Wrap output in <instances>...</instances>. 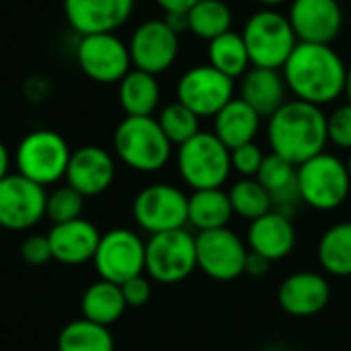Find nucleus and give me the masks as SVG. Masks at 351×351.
Returning a JSON list of instances; mask_svg holds the SVG:
<instances>
[{
    "label": "nucleus",
    "instance_id": "1",
    "mask_svg": "<svg viewBox=\"0 0 351 351\" xmlns=\"http://www.w3.org/2000/svg\"><path fill=\"white\" fill-rule=\"evenodd\" d=\"M282 70L288 90L298 101L321 107L346 93L348 66L331 45L298 41Z\"/></svg>",
    "mask_w": 351,
    "mask_h": 351
},
{
    "label": "nucleus",
    "instance_id": "2",
    "mask_svg": "<svg viewBox=\"0 0 351 351\" xmlns=\"http://www.w3.org/2000/svg\"><path fill=\"white\" fill-rule=\"evenodd\" d=\"M267 140L271 152L300 167L308 158L325 152L327 115L321 107L306 101H286L267 125Z\"/></svg>",
    "mask_w": 351,
    "mask_h": 351
},
{
    "label": "nucleus",
    "instance_id": "3",
    "mask_svg": "<svg viewBox=\"0 0 351 351\" xmlns=\"http://www.w3.org/2000/svg\"><path fill=\"white\" fill-rule=\"evenodd\" d=\"M113 148L117 158L134 171H160L169 158L173 144L160 130L158 121L150 117H128L113 134Z\"/></svg>",
    "mask_w": 351,
    "mask_h": 351
},
{
    "label": "nucleus",
    "instance_id": "4",
    "mask_svg": "<svg viewBox=\"0 0 351 351\" xmlns=\"http://www.w3.org/2000/svg\"><path fill=\"white\" fill-rule=\"evenodd\" d=\"M243 41L247 45L251 64L257 68L280 70L298 45L296 33L286 14L263 8L255 12L243 29Z\"/></svg>",
    "mask_w": 351,
    "mask_h": 351
},
{
    "label": "nucleus",
    "instance_id": "5",
    "mask_svg": "<svg viewBox=\"0 0 351 351\" xmlns=\"http://www.w3.org/2000/svg\"><path fill=\"white\" fill-rule=\"evenodd\" d=\"M177 169L181 179L193 189H218L226 183L232 165L230 150L214 132H199L179 146Z\"/></svg>",
    "mask_w": 351,
    "mask_h": 351
},
{
    "label": "nucleus",
    "instance_id": "6",
    "mask_svg": "<svg viewBox=\"0 0 351 351\" xmlns=\"http://www.w3.org/2000/svg\"><path fill=\"white\" fill-rule=\"evenodd\" d=\"M351 179L341 158L321 152L298 167V191L302 204L319 212L337 210L350 195Z\"/></svg>",
    "mask_w": 351,
    "mask_h": 351
},
{
    "label": "nucleus",
    "instance_id": "7",
    "mask_svg": "<svg viewBox=\"0 0 351 351\" xmlns=\"http://www.w3.org/2000/svg\"><path fill=\"white\" fill-rule=\"evenodd\" d=\"M70 146L53 130H33L16 146V169L19 175L33 183L47 187L66 177L70 162Z\"/></svg>",
    "mask_w": 351,
    "mask_h": 351
},
{
    "label": "nucleus",
    "instance_id": "8",
    "mask_svg": "<svg viewBox=\"0 0 351 351\" xmlns=\"http://www.w3.org/2000/svg\"><path fill=\"white\" fill-rule=\"evenodd\" d=\"M197 267L195 237L185 228L150 234L144 271L158 284H179Z\"/></svg>",
    "mask_w": 351,
    "mask_h": 351
},
{
    "label": "nucleus",
    "instance_id": "9",
    "mask_svg": "<svg viewBox=\"0 0 351 351\" xmlns=\"http://www.w3.org/2000/svg\"><path fill=\"white\" fill-rule=\"evenodd\" d=\"M93 263L101 280H107L119 286L144 274L146 243L128 228H113L101 234Z\"/></svg>",
    "mask_w": 351,
    "mask_h": 351
},
{
    "label": "nucleus",
    "instance_id": "10",
    "mask_svg": "<svg viewBox=\"0 0 351 351\" xmlns=\"http://www.w3.org/2000/svg\"><path fill=\"white\" fill-rule=\"evenodd\" d=\"M76 62L82 74L99 84L119 82L132 66L128 43L115 33L82 35L76 45Z\"/></svg>",
    "mask_w": 351,
    "mask_h": 351
},
{
    "label": "nucleus",
    "instance_id": "11",
    "mask_svg": "<svg viewBox=\"0 0 351 351\" xmlns=\"http://www.w3.org/2000/svg\"><path fill=\"white\" fill-rule=\"evenodd\" d=\"M189 197L175 185L154 183L144 187L132 206L134 220L150 234L185 228Z\"/></svg>",
    "mask_w": 351,
    "mask_h": 351
},
{
    "label": "nucleus",
    "instance_id": "12",
    "mask_svg": "<svg viewBox=\"0 0 351 351\" xmlns=\"http://www.w3.org/2000/svg\"><path fill=\"white\" fill-rule=\"evenodd\" d=\"M232 99L234 80L210 64L189 68L177 84V101L189 107L197 117H216Z\"/></svg>",
    "mask_w": 351,
    "mask_h": 351
},
{
    "label": "nucleus",
    "instance_id": "13",
    "mask_svg": "<svg viewBox=\"0 0 351 351\" xmlns=\"http://www.w3.org/2000/svg\"><path fill=\"white\" fill-rule=\"evenodd\" d=\"M197 267L218 282H232L245 274L249 247L228 226L206 230L195 237Z\"/></svg>",
    "mask_w": 351,
    "mask_h": 351
},
{
    "label": "nucleus",
    "instance_id": "14",
    "mask_svg": "<svg viewBox=\"0 0 351 351\" xmlns=\"http://www.w3.org/2000/svg\"><path fill=\"white\" fill-rule=\"evenodd\" d=\"M45 187L14 173L0 179V226L6 230H29L45 216Z\"/></svg>",
    "mask_w": 351,
    "mask_h": 351
},
{
    "label": "nucleus",
    "instance_id": "15",
    "mask_svg": "<svg viewBox=\"0 0 351 351\" xmlns=\"http://www.w3.org/2000/svg\"><path fill=\"white\" fill-rule=\"evenodd\" d=\"M128 49L134 68L156 76L175 64L179 56V35L162 19H152L132 33Z\"/></svg>",
    "mask_w": 351,
    "mask_h": 351
},
{
    "label": "nucleus",
    "instance_id": "16",
    "mask_svg": "<svg viewBox=\"0 0 351 351\" xmlns=\"http://www.w3.org/2000/svg\"><path fill=\"white\" fill-rule=\"evenodd\" d=\"M288 21L300 43L331 45L343 27V12L337 0H294Z\"/></svg>",
    "mask_w": 351,
    "mask_h": 351
},
{
    "label": "nucleus",
    "instance_id": "17",
    "mask_svg": "<svg viewBox=\"0 0 351 351\" xmlns=\"http://www.w3.org/2000/svg\"><path fill=\"white\" fill-rule=\"evenodd\" d=\"M136 0H64L68 25L82 37L113 33L134 12Z\"/></svg>",
    "mask_w": 351,
    "mask_h": 351
},
{
    "label": "nucleus",
    "instance_id": "18",
    "mask_svg": "<svg viewBox=\"0 0 351 351\" xmlns=\"http://www.w3.org/2000/svg\"><path fill=\"white\" fill-rule=\"evenodd\" d=\"M66 185L76 189L84 197L101 195L115 179L113 156L101 146H82L70 154L66 169Z\"/></svg>",
    "mask_w": 351,
    "mask_h": 351
},
{
    "label": "nucleus",
    "instance_id": "19",
    "mask_svg": "<svg viewBox=\"0 0 351 351\" xmlns=\"http://www.w3.org/2000/svg\"><path fill=\"white\" fill-rule=\"evenodd\" d=\"M331 300V286L317 271H298L288 276L278 288V304L290 317H315Z\"/></svg>",
    "mask_w": 351,
    "mask_h": 351
},
{
    "label": "nucleus",
    "instance_id": "20",
    "mask_svg": "<svg viewBox=\"0 0 351 351\" xmlns=\"http://www.w3.org/2000/svg\"><path fill=\"white\" fill-rule=\"evenodd\" d=\"M51 257L64 265H80L93 261L101 232L88 220H72L64 224H53L47 232Z\"/></svg>",
    "mask_w": 351,
    "mask_h": 351
},
{
    "label": "nucleus",
    "instance_id": "21",
    "mask_svg": "<svg viewBox=\"0 0 351 351\" xmlns=\"http://www.w3.org/2000/svg\"><path fill=\"white\" fill-rule=\"evenodd\" d=\"M249 251L263 255L265 259L280 261L286 259L296 247V228L292 220L276 210L251 222L247 230Z\"/></svg>",
    "mask_w": 351,
    "mask_h": 351
},
{
    "label": "nucleus",
    "instance_id": "22",
    "mask_svg": "<svg viewBox=\"0 0 351 351\" xmlns=\"http://www.w3.org/2000/svg\"><path fill=\"white\" fill-rule=\"evenodd\" d=\"M255 179L267 189L276 212L290 218L296 206L302 204L298 191V167L288 162L286 158L274 152L267 154Z\"/></svg>",
    "mask_w": 351,
    "mask_h": 351
},
{
    "label": "nucleus",
    "instance_id": "23",
    "mask_svg": "<svg viewBox=\"0 0 351 351\" xmlns=\"http://www.w3.org/2000/svg\"><path fill=\"white\" fill-rule=\"evenodd\" d=\"M288 86L284 80V74L280 70L271 68H257L253 66L243 74L241 80V99L249 103L259 117H271L288 99H286Z\"/></svg>",
    "mask_w": 351,
    "mask_h": 351
},
{
    "label": "nucleus",
    "instance_id": "24",
    "mask_svg": "<svg viewBox=\"0 0 351 351\" xmlns=\"http://www.w3.org/2000/svg\"><path fill=\"white\" fill-rule=\"evenodd\" d=\"M259 125H261L259 113L241 97L228 101L214 117V134L228 150L253 142L259 132Z\"/></svg>",
    "mask_w": 351,
    "mask_h": 351
},
{
    "label": "nucleus",
    "instance_id": "25",
    "mask_svg": "<svg viewBox=\"0 0 351 351\" xmlns=\"http://www.w3.org/2000/svg\"><path fill=\"white\" fill-rule=\"evenodd\" d=\"M117 97L128 117H150L160 101V86L154 74L144 70H130L119 82Z\"/></svg>",
    "mask_w": 351,
    "mask_h": 351
},
{
    "label": "nucleus",
    "instance_id": "26",
    "mask_svg": "<svg viewBox=\"0 0 351 351\" xmlns=\"http://www.w3.org/2000/svg\"><path fill=\"white\" fill-rule=\"evenodd\" d=\"M234 216L228 191L218 189H199L189 195L187 202V222L199 232L226 228Z\"/></svg>",
    "mask_w": 351,
    "mask_h": 351
},
{
    "label": "nucleus",
    "instance_id": "27",
    "mask_svg": "<svg viewBox=\"0 0 351 351\" xmlns=\"http://www.w3.org/2000/svg\"><path fill=\"white\" fill-rule=\"evenodd\" d=\"M80 306H82V315L86 321H93L103 327L117 323L128 308L121 288L107 280H99L90 284L86 292L82 294Z\"/></svg>",
    "mask_w": 351,
    "mask_h": 351
},
{
    "label": "nucleus",
    "instance_id": "28",
    "mask_svg": "<svg viewBox=\"0 0 351 351\" xmlns=\"http://www.w3.org/2000/svg\"><path fill=\"white\" fill-rule=\"evenodd\" d=\"M319 263L335 278L351 276V222H339L325 230L319 241Z\"/></svg>",
    "mask_w": 351,
    "mask_h": 351
},
{
    "label": "nucleus",
    "instance_id": "29",
    "mask_svg": "<svg viewBox=\"0 0 351 351\" xmlns=\"http://www.w3.org/2000/svg\"><path fill=\"white\" fill-rule=\"evenodd\" d=\"M208 60H210V66H214L216 70H220L232 80L241 78L251 66V58L243 41V35L234 31H228L210 41Z\"/></svg>",
    "mask_w": 351,
    "mask_h": 351
},
{
    "label": "nucleus",
    "instance_id": "30",
    "mask_svg": "<svg viewBox=\"0 0 351 351\" xmlns=\"http://www.w3.org/2000/svg\"><path fill=\"white\" fill-rule=\"evenodd\" d=\"M58 351H115V341L109 327L78 319L60 331Z\"/></svg>",
    "mask_w": 351,
    "mask_h": 351
},
{
    "label": "nucleus",
    "instance_id": "31",
    "mask_svg": "<svg viewBox=\"0 0 351 351\" xmlns=\"http://www.w3.org/2000/svg\"><path fill=\"white\" fill-rule=\"evenodd\" d=\"M187 25L189 33H193L199 39L212 41L230 31L232 10L224 0H199L187 12Z\"/></svg>",
    "mask_w": 351,
    "mask_h": 351
},
{
    "label": "nucleus",
    "instance_id": "32",
    "mask_svg": "<svg viewBox=\"0 0 351 351\" xmlns=\"http://www.w3.org/2000/svg\"><path fill=\"white\" fill-rule=\"evenodd\" d=\"M232 212L245 220H257L274 210L267 189L257 179H241L228 191Z\"/></svg>",
    "mask_w": 351,
    "mask_h": 351
},
{
    "label": "nucleus",
    "instance_id": "33",
    "mask_svg": "<svg viewBox=\"0 0 351 351\" xmlns=\"http://www.w3.org/2000/svg\"><path fill=\"white\" fill-rule=\"evenodd\" d=\"M199 119L189 107H185L183 103L175 101V103H169L160 115L156 117L160 130L165 132V136L169 138L171 144L175 146H181L185 144L187 140H191L193 136H197L202 130H199Z\"/></svg>",
    "mask_w": 351,
    "mask_h": 351
},
{
    "label": "nucleus",
    "instance_id": "34",
    "mask_svg": "<svg viewBox=\"0 0 351 351\" xmlns=\"http://www.w3.org/2000/svg\"><path fill=\"white\" fill-rule=\"evenodd\" d=\"M84 210V195H80L70 185L58 187L47 195L45 204V216L51 220V224H64L82 218Z\"/></svg>",
    "mask_w": 351,
    "mask_h": 351
},
{
    "label": "nucleus",
    "instance_id": "35",
    "mask_svg": "<svg viewBox=\"0 0 351 351\" xmlns=\"http://www.w3.org/2000/svg\"><path fill=\"white\" fill-rule=\"evenodd\" d=\"M263 158H265V154L255 142H249V144H243V146L230 150L232 171H237L243 179H255L263 165Z\"/></svg>",
    "mask_w": 351,
    "mask_h": 351
},
{
    "label": "nucleus",
    "instance_id": "36",
    "mask_svg": "<svg viewBox=\"0 0 351 351\" xmlns=\"http://www.w3.org/2000/svg\"><path fill=\"white\" fill-rule=\"evenodd\" d=\"M327 138L337 148L351 150V103L339 105L327 117Z\"/></svg>",
    "mask_w": 351,
    "mask_h": 351
},
{
    "label": "nucleus",
    "instance_id": "37",
    "mask_svg": "<svg viewBox=\"0 0 351 351\" xmlns=\"http://www.w3.org/2000/svg\"><path fill=\"white\" fill-rule=\"evenodd\" d=\"M21 257L29 265H45L51 261V247L47 234H31L21 245Z\"/></svg>",
    "mask_w": 351,
    "mask_h": 351
},
{
    "label": "nucleus",
    "instance_id": "38",
    "mask_svg": "<svg viewBox=\"0 0 351 351\" xmlns=\"http://www.w3.org/2000/svg\"><path fill=\"white\" fill-rule=\"evenodd\" d=\"M119 288H121L123 300H125V304H128L130 308H140V306H144V304L150 300V296H152L150 280H146L144 274H142V276H136V278H132V280H128V282H123V284H119Z\"/></svg>",
    "mask_w": 351,
    "mask_h": 351
},
{
    "label": "nucleus",
    "instance_id": "39",
    "mask_svg": "<svg viewBox=\"0 0 351 351\" xmlns=\"http://www.w3.org/2000/svg\"><path fill=\"white\" fill-rule=\"evenodd\" d=\"M269 267H271V261H269V259H265V257H263V255H259V253L249 251L247 261H245V274H247V276L263 278V276L269 271Z\"/></svg>",
    "mask_w": 351,
    "mask_h": 351
},
{
    "label": "nucleus",
    "instance_id": "40",
    "mask_svg": "<svg viewBox=\"0 0 351 351\" xmlns=\"http://www.w3.org/2000/svg\"><path fill=\"white\" fill-rule=\"evenodd\" d=\"M199 0H156L165 12H189Z\"/></svg>",
    "mask_w": 351,
    "mask_h": 351
},
{
    "label": "nucleus",
    "instance_id": "41",
    "mask_svg": "<svg viewBox=\"0 0 351 351\" xmlns=\"http://www.w3.org/2000/svg\"><path fill=\"white\" fill-rule=\"evenodd\" d=\"M177 35H181L183 31H189V25H187V12H165V19H162Z\"/></svg>",
    "mask_w": 351,
    "mask_h": 351
},
{
    "label": "nucleus",
    "instance_id": "42",
    "mask_svg": "<svg viewBox=\"0 0 351 351\" xmlns=\"http://www.w3.org/2000/svg\"><path fill=\"white\" fill-rule=\"evenodd\" d=\"M8 167H10V154H8V148L4 146V142L0 140V179H4L8 175Z\"/></svg>",
    "mask_w": 351,
    "mask_h": 351
},
{
    "label": "nucleus",
    "instance_id": "43",
    "mask_svg": "<svg viewBox=\"0 0 351 351\" xmlns=\"http://www.w3.org/2000/svg\"><path fill=\"white\" fill-rule=\"evenodd\" d=\"M346 97H348V103H351V66H348V78H346Z\"/></svg>",
    "mask_w": 351,
    "mask_h": 351
},
{
    "label": "nucleus",
    "instance_id": "44",
    "mask_svg": "<svg viewBox=\"0 0 351 351\" xmlns=\"http://www.w3.org/2000/svg\"><path fill=\"white\" fill-rule=\"evenodd\" d=\"M259 4H263V6H267V8H271V6H278V4H282V2H286V0H257Z\"/></svg>",
    "mask_w": 351,
    "mask_h": 351
},
{
    "label": "nucleus",
    "instance_id": "45",
    "mask_svg": "<svg viewBox=\"0 0 351 351\" xmlns=\"http://www.w3.org/2000/svg\"><path fill=\"white\" fill-rule=\"evenodd\" d=\"M346 167H348V173H350V179H351V150H350V156H348V160H346Z\"/></svg>",
    "mask_w": 351,
    "mask_h": 351
}]
</instances>
